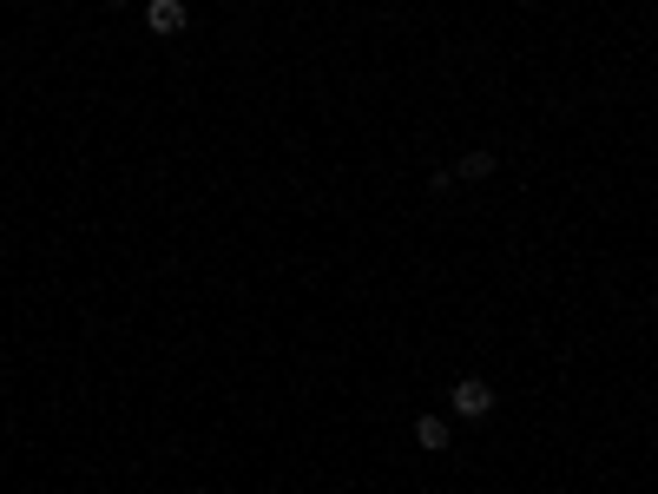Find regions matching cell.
<instances>
[{"instance_id": "1", "label": "cell", "mask_w": 658, "mask_h": 494, "mask_svg": "<svg viewBox=\"0 0 658 494\" xmlns=\"http://www.w3.org/2000/svg\"><path fill=\"white\" fill-rule=\"evenodd\" d=\"M455 409L461 415H487L494 409V389H487L481 376H468V383H455Z\"/></svg>"}, {"instance_id": "2", "label": "cell", "mask_w": 658, "mask_h": 494, "mask_svg": "<svg viewBox=\"0 0 658 494\" xmlns=\"http://www.w3.org/2000/svg\"><path fill=\"white\" fill-rule=\"evenodd\" d=\"M145 20H152V33H185V0H152V7H145Z\"/></svg>"}, {"instance_id": "3", "label": "cell", "mask_w": 658, "mask_h": 494, "mask_svg": "<svg viewBox=\"0 0 658 494\" xmlns=\"http://www.w3.org/2000/svg\"><path fill=\"white\" fill-rule=\"evenodd\" d=\"M415 442H422L428 455H441V448H448V422H441V415H422V422H415Z\"/></svg>"}, {"instance_id": "4", "label": "cell", "mask_w": 658, "mask_h": 494, "mask_svg": "<svg viewBox=\"0 0 658 494\" xmlns=\"http://www.w3.org/2000/svg\"><path fill=\"white\" fill-rule=\"evenodd\" d=\"M494 172V152H468V159H461V178H487Z\"/></svg>"}]
</instances>
